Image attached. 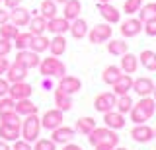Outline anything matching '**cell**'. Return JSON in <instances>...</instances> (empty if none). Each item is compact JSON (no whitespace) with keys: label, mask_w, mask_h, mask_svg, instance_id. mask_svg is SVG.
<instances>
[{"label":"cell","mask_w":156,"mask_h":150,"mask_svg":"<svg viewBox=\"0 0 156 150\" xmlns=\"http://www.w3.org/2000/svg\"><path fill=\"white\" fill-rule=\"evenodd\" d=\"M154 111H156V101H154V98L144 96V98H140L133 105V109L129 111V115H131V121H133L135 125H140V123H146V121L152 117Z\"/></svg>","instance_id":"6da1fadb"},{"label":"cell","mask_w":156,"mask_h":150,"mask_svg":"<svg viewBox=\"0 0 156 150\" xmlns=\"http://www.w3.org/2000/svg\"><path fill=\"white\" fill-rule=\"evenodd\" d=\"M88 142L92 146H109V148H115L119 144V137H117V131L109 129V127H96L88 134Z\"/></svg>","instance_id":"7a4b0ae2"},{"label":"cell","mask_w":156,"mask_h":150,"mask_svg":"<svg viewBox=\"0 0 156 150\" xmlns=\"http://www.w3.org/2000/svg\"><path fill=\"white\" fill-rule=\"evenodd\" d=\"M39 72L41 76H51V78H62L66 74V66L65 62H61L57 57H47L39 62Z\"/></svg>","instance_id":"3957f363"},{"label":"cell","mask_w":156,"mask_h":150,"mask_svg":"<svg viewBox=\"0 0 156 150\" xmlns=\"http://www.w3.org/2000/svg\"><path fill=\"white\" fill-rule=\"evenodd\" d=\"M39 131H41V117L37 115H27L22 119V138L27 142H35L39 138Z\"/></svg>","instance_id":"277c9868"},{"label":"cell","mask_w":156,"mask_h":150,"mask_svg":"<svg viewBox=\"0 0 156 150\" xmlns=\"http://www.w3.org/2000/svg\"><path fill=\"white\" fill-rule=\"evenodd\" d=\"M113 35V30L109 27V23H98L94 26L90 31H88V39L94 45H100V43H107Z\"/></svg>","instance_id":"5b68a950"},{"label":"cell","mask_w":156,"mask_h":150,"mask_svg":"<svg viewBox=\"0 0 156 150\" xmlns=\"http://www.w3.org/2000/svg\"><path fill=\"white\" fill-rule=\"evenodd\" d=\"M115 103H117V96L113 92H101L94 99V109L98 113H105V111L115 109Z\"/></svg>","instance_id":"8992f818"},{"label":"cell","mask_w":156,"mask_h":150,"mask_svg":"<svg viewBox=\"0 0 156 150\" xmlns=\"http://www.w3.org/2000/svg\"><path fill=\"white\" fill-rule=\"evenodd\" d=\"M62 121H65V117H62V111L53 107V109H47L45 113H43L41 117V127L47 129V131H53L57 129L58 125H62Z\"/></svg>","instance_id":"52a82bcc"},{"label":"cell","mask_w":156,"mask_h":150,"mask_svg":"<svg viewBox=\"0 0 156 150\" xmlns=\"http://www.w3.org/2000/svg\"><path fill=\"white\" fill-rule=\"evenodd\" d=\"M31 94H33V88L27 84L26 80L10 84V90H8V96H10V98H12L14 101H18V99H26V98H31Z\"/></svg>","instance_id":"ba28073f"},{"label":"cell","mask_w":156,"mask_h":150,"mask_svg":"<svg viewBox=\"0 0 156 150\" xmlns=\"http://www.w3.org/2000/svg\"><path fill=\"white\" fill-rule=\"evenodd\" d=\"M131 138H133L135 142H140V144L150 142V140L154 138V129L148 127V125H144V123L135 125V127L131 129Z\"/></svg>","instance_id":"9c48e42d"},{"label":"cell","mask_w":156,"mask_h":150,"mask_svg":"<svg viewBox=\"0 0 156 150\" xmlns=\"http://www.w3.org/2000/svg\"><path fill=\"white\" fill-rule=\"evenodd\" d=\"M76 129L72 127H65V125H58L57 129L51 131V140L55 144H66V142H72V137H74Z\"/></svg>","instance_id":"30bf717a"},{"label":"cell","mask_w":156,"mask_h":150,"mask_svg":"<svg viewBox=\"0 0 156 150\" xmlns=\"http://www.w3.org/2000/svg\"><path fill=\"white\" fill-rule=\"evenodd\" d=\"M16 62H20V65H23L26 68H37L39 62H41V59H39V55L35 51L31 49H23V51H18L16 55Z\"/></svg>","instance_id":"8fae6325"},{"label":"cell","mask_w":156,"mask_h":150,"mask_svg":"<svg viewBox=\"0 0 156 150\" xmlns=\"http://www.w3.org/2000/svg\"><path fill=\"white\" fill-rule=\"evenodd\" d=\"M61 92H65L68 96H74L76 92H80L82 88V82L80 78H76V76H62V78H58V86H57Z\"/></svg>","instance_id":"7c38bea8"},{"label":"cell","mask_w":156,"mask_h":150,"mask_svg":"<svg viewBox=\"0 0 156 150\" xmlns=\"http://www.w3.org/2000/svg\"><path fill=\"white\" fill-rule=\"evenodd\" d=\"M98 12L101 14V18L107 22V23H117L121 18V12L117 10L111 2H98Z\"/></svg>","instance_id":"4fadbf2b"},{"label":"cell","mask_w":156,"mask_h":150,"mask_svg":"<svg viewBox=\"0 0 156 150\" xmlns=\"http://www.w3.org/2000/svg\"><path fill=\"white\" fill-rule=\"evenodd\" d=\"M119 31H121L123 37H136L140 31H143V22H140L139 18H129V20H125L121 23Z\"/></svg>","instance_id":"5bb4252c"},{"label":"cell","mask_w":156,"mask_h":150,"mask_svg":"<svg viewBox=\"0 0 156 150\" xmlns=\"http://www.w3.org/2000/svg\"><path fill=\"white\" fill-rule=\"evenodd\" d=\"M104 125L113 131H119L125 127V117L123 113H119L117 109H111V111H105L104 113Z\"/></svg>","instance_id":"9a60e30c"},{"label":"cell","mask_w":156,"mask_h":150,"mask_svg":"<svg viewBox=\"0 0 156 150\" xmlns=\"http://www.w3.org/2000/svg\"><path fill=\"white\" fill-rule=\"evenodd\" d=\"M26 76H27V68L23 65H20V62H16V61H14L12 65L8 66V70H6V80L10 82V84L26 80Z\"/></svg>","instance_id":"2e32d148"},{"label":"cell","mask_w":156,"mask_h":150,"mask_svg":"<svg viewBox=\"0 0 156 150\" xmlns=\"http://www.w3.org/2000/svg\"><path fill=\"white\" fill-rule=\"evenodd\" d=\"M22 137V127L18 125H10V123H2L0 121V138L6 142H14Z\"/></svg>","instance_id":"e0dca14e"},{"label":"cell","mask_w":156,"mask_h":150,"mask_svg":"<svg viewBox=\"0 0 156 150\" xmlns=\"http://www.w3.org/2000/svg\"><path fill=\"white\" fill-rule=\"evenodd\" d=\"M29 20H31V14H29V10H26V8L22 6H16L10 10V22L16 23L18 27H26Z\"/></svg>","instance_id":"ac0fdd59"},{"label":"cell","mask_w":156,"mask_h":150,"mask_svg":"<svg viewBox=\"0 0 156 150\" xmlns=\"http://www.w3.org/2000/svg\"><path fill=\"white\" fill-rule=\"evenodd\" d=\"M70 30V22L66 20V18H51V20H47V31H51L53 35H62V33H66Z\"/></svg>","instance_id":"d6986e66"},{"label":"cell","mask_w":156,"mask_h":150,"mask_svg":"<svg viewBox=\"0 0 156 150\" xmlns=\"http://www.w3.org/2000/svg\"><path fill=\"white\" fill-rule=\"evenodd\" d=\"M133 90L136 96H140V98H144V96H150L154 90V82L150 78H146V76H140V78L133 80Z\"/></svg>","instance_id":"ffe728a7"},{"label":"cell","mask_w":156,"mask_h":150,"mask_svg":"<svg viewBox=\"0 0 156 150\" xmlns=\"http://www.w3.org/2000/svg\"><path fill=\"white\" fill-rule=\"evenodd\" d=\"M62 18H66L68 22L76 20V18H80V12H82V4L80 0H66L65 4H62Z\"/></svg>","instance_id":"44dd1931"},{"label":"cell","mask_w":156,"mask_h":150,"mask_svg":"<svg viewBox=\"0 0 156 150\" xmlns=\"http://www.w3.org/2000/svg\"><path fill=\"white\" fill-rule=\"evenodd\" d=\"M136 68H139V57L133 55V53L127 51L125 55H121V70L125 74H135Z\"/></svg>","instance_id":"7402d4cb"},{"label":"cell","mask_w":156,"mask_h":150,"mask_svg":"<svg viewBox=\"0 0 156 150\" xmlns=\"http://www.w3.org/2000/svg\"><path fill=\"white\" fill-rule=\"evenodd\" d=\"M37 111H39V107H37V105L33 103L29 98H26V99H18V101H16V113L20 115V117L37 115Z\"/></svg>","instance_id":"603a6c76"},{"label":"cell","mask_w":156,"mask_h":150,"mask_svg":"<svg viewBox=\"0 0 156 150\" xmlns=\"http://www.w3.org/2000/svg\"><path fill=\"white\" fill-rule=\"evenodd\" d=\"M133 90V76L131 74H121L119 80L113 84V94L115 96H123V94H129Z\"/></svg>","instance_id":"cb8c5ba5"},{"label":"cell","mask_w":156,"mask_h":150,"mask_svg":"<svg viewBox=\"0 0 156 150\" xmlns=\"http://www.w3.org/2000/svg\"><path fill=\"white\" fill-rule=\"evenodd\" d=\"M123 74V70H121V66H115V65H109L105 66L104 72H101V80H104V84H109L113 86L117 80H119V76Z\"/></svg>","instance_id":"d4e9b609"},{"label":"cell","mask_w":156,"mask_h":150,"mask_svg":"<svg viewBox=\"0 0 156 150\" xmlns=\"http://www.w3.org/2000/svg\"><path fill=\"white\" fill-rule=\"evenodd\" d=\"M27 27H29V31H31L33 35H43V33L47 31V20L41 16V14L31 16V20H29Z\"/></svg>","instance_id":"484cf974"},{"label":"cell","mask_w":156,"mask_h":150,"mask_svg":"<svg viewBox=\"0 0 156 150\" xmlns=\"http://www.w3.org/2000/svg\"><path fill=\"white\" fill-rule=\"evenodd\" d=\"M68 31L72 33L74 39H84V37L88 35V23L82 20V18H76V20L70 22V30Z\"/></svg>","instance_id":"4316f807"},{"label":"cell","mask_w":156,"mask_h":150,"mask_svg":"<svg viewBox=\"0 0 156 150\" xmlns=\"http://www.w3.org/2000/svg\"><path fill=\"white\" fill-rule=\"evenodd\" d=\"M55 107L57 109H61L62 113L68 109H72V96H68L65 94V92H61V90H55Z\"/></svg>","instance_id":"83f0119b"},{"label":"cell","mask_w":156,"mask_h":150,"mask_svg":"<svg viewBox=\"0 0 156 150\" xmlns=\"http://www.w3.org/2000/svg\"><path fill=\"white\" fill-rule=\"evenodd\" d=\"M49 51H51L53 57L65 55V51H66V39H65L62 35H55V37L51 39V43H49Z\"/></svg>","instance_id":"f1b7e54d"},{"label":"cell","mask_w":156,"mask_h":150,"mask_svg":"<svg viewBox=\"0 0 156 150\" xmlns=\"http://www.w3.org/2000/svg\"><path fill=\"white\" fill-rule=\"evenodd\" d=\"M107 51L109 55H115V57H121L129 51V45L123 41V39H109L107 41Z\"/></svg>","instance_id":"f546056e"},{"label":"cell","mask_w":156,"mask_h":150,"mask_svg":"<svg viewBox=\"0 0 156 150\" xmlns=\"http://www.w3.org/2000/svg\"><path fill=\"white\" fill-rule=\"evenodd\" d=\"M94 129H96V119L92 117H80L76 121V133L84 134V137H88Z\"/></svg>","instance_id":"4dcf8cb0"},{"label":"cell","mask_w":156,"mask_h":150,"mask_svg":"<svg viewBox=\"0 0 156 150\" xmlns=\"http://www.w3.org/2000/svg\"><path fill=\"white\" fill-rule=\"evenodd\" d=\"M33 33L31 31H20L18 35H16V39H14V47H16L18 51H23V49H29V45H31V41H33Z\"/></svg>","instance_id":"1f68e13d"},{"label":"cell","mask_w":156,"mask_h":150,"mask_svg":"<svg viewBox=\"0 0 156 150\" xmlns=\"http://www.w3.org/2000/svg\"><path fill=\"white\" fill-rule=\"evenodd\" d=\"M18 33H20V27L16 26V23H12V22H6V23L0 26V37H2V39L14 41Z\"/></svg>","instance_id":"d6a6232c"},{"label":"cell","mask_w":156,"mask_h":150,"mask_svg":"<svg viewBox=\"0 0 156 150\" xmlns=\"http://www.w3.org/2000/svg\"><path fill=\"white\" fill-rule=\"evenodd\" d=\"M139 62L144 66L146 70H156V53L154 51H143L139 55Z\"/></svg>","instance_id":"836d02e7"},{"label":"cell","mask_w":156,"mask_h":150,"mask_svg":"<svg viewBox=\"0 0 156 150\" xmlns=\"http://www.w3.org/2000/svg\"><path fill=\"white\" fill-rule=\"evenodd\" d=\"M49 43H51L49 37H45V35H35V37H33V41H31V45H29V49L35 51L37 55H41V53H45L49 49Z\"/></svg>","instance_id":"e575fe53"},{"label":"cell","mask_w":156,"mask_h":150,"mask_svg":"<svg viewBox=\"0 0 156 150\" xmlns=\"http://www.w3.org/2000/svg\"><path fill=\"white\" fill-rule=\"evenodd\" d=\"M133 98H131L129 94H123V96H117V103H115V109L119 111V113H129L131 109H133Z\"/></svg>","instance_id":"d590c367"},{"label":"cell","mask_w":156,"mask_h":150,"mask_svg":"<svg viewBox=\"0 0 156 150\" xmlns=\"http://www.w3.org/2000/svg\"><path fill=\"white\" fill-rule=\"evenodd\" d=\"M152 18H156V2H148V4H143L139 10V20L140 22H148L152 20Z\"/></svg>","instance_id":"8d00e7d4"},{"label":"cell","mask_w":156,"mask_h":150,"mask_svg":"<svg viewBox=\"0 0 156 150\" xmlns=\"http://www.w3.org/2000/svg\"><path fill=\"white\" fill-rule=\"evenodd\" d=\"M39 14H41L45 20H51V18H57V4L53 0H43L41 8H39Z\"/></svg>","instance_id":"74e56055"},{"label":"cell","mask_w":156,"mask_h":150,"mask_svg":"<svg viewBox=\"0 0 156 150\" xmlns=\"http://www.w3.org/2000/svg\"><path fill=\"white\" fill-rule=\"evenodd\" d=\"M12 111H16V101L10 98V96H4V98H0V117H4V115L12 113Z\"/></svg>","instance_id":"f35d334b"},{"label":"cell","mask_w":156,"mask_h":150,"mask_svg":"<svg viewBox=\"0 0 156 150\" xmlns=\"http://www.w3.org/2000/svg\"><path fill=\"white\" fill-rule=\"evenodd\" d=\"M33 150H57V144L51 138H37L33 142Z\"/></svg>","instance_id":"ab89813d"},{"label":"cell","mask_w":156,"mask_h":150,"mask_svg":"<svg viewBox=\"0 0 156 150\" xmlns=\"http://www.w3.org/2000/svg\"><path fill=\"white\" fill-rule=\"evenodd\" d=\"M140 6H143V0H125L123 4V12L129 14V16H133L135 12L140 10Z\"/></svg>","instance_id":"60d3db41"},{"label":"cell","mask_w":156,"mask_h":150,"mask_svg":"<svg viewBox=\"0 0 156 150\" xmlns=\"http://www.w3.org/2000/svg\"><path fill=\"white\" fill-rule=\"evenodd\" d=\"M0 121H2V123H10V125H18V127H22V117H20L16 111H12V113L0 117Z\"/></svg>","instance_id":"b9f144b4"},{"label":"cell","mask_w":156,"mask_h":150,"mask_svg":"<svg viewBox=\"0 0 156 150\" xmlns=\"http://www.w3.org/2000/svg\"><path fill=\"white\" fill-rule=\"evenodd\" d=\"M143 31L148 37H156V18H152V20H148V22L143 23Z\"/></svg>","instance_id":"7bdbcfd3"},{"label":"cell","mask_w":156,"mask_h":150,"mask_svg":"<svg viewBox=\"0 0 156 150\" xmlns=\"http://www.w3.org/2000/svg\"><path fill=\"white\" fill-rule=\"evenodd\" d=\"M12 47H14V43H12V41L2 39V37H0V57H6L8 53L12 51Z\"/></svg>","instance_id":"ee69618b"},{"label":"cell","mask_w":156,"mask_h":150,"mask_svg":"<svg viewBox=\"0 0 156 150\" xmlns=\"http://www.w3.org/2000/svg\"><path fill=\"white\" fill-rule=\"evenodd\" d=\"M12 150H33V146H31V142H27V140L18 138V140H14Z\"/></svg>","instance_id":"f6af8a7d"},{"label":"cell","mask_w":156,"mask_h":150,"mask_svg":"<svg viewBox=\"0 0 156 150\" xmlns=\"http://www.w3.org/2000/svg\"><path fill=\"white\" fill-rule=\"evenodd\" d=\"M8 90H10V82L6 78H0V98L8 96Z\"/></svg>","instance_id":"bcb514c9"},{"label":"cell","mask_w":156,"mask_h":150,"mask_svg":"<svg viewBox=\"0 0 156 150\" xmlns=\"http://www.w3.org/2000/svg\"><path fill=\"white\" fill-rule=\"evenodd\" d=\"M8 66H10V61H8V59H4V57H0V76L6 74Z\"/></svg>","instance_id":"7dc6e473"},{"label":"cell","mask_w":156,"mask_h":150,"mask_svg":"<svg viewBox=\"0 0 156 150\" xmlns=\"http://www.w3.org/2000/svg\"><path fill=\"white\" fill-rule=\"evenodd\" d=\"M2 2L8 10H12V8H16V6H22V0H2Z\"/></svg>","instance_id":"c3c4849f"},{"label":"cell","mask_w":156,"mask_h":150,"mask_svg":"<svg viewBox=\"0 0 156 150\" xmlns=\"http://www.w3.org/2000/svg\"><path fill=\"white\" fill-rule=\"evenodd\" d=\"M41 86H43L45 90H53V86H55V84H53V78H51V76H43Z\"/></svg>","instance_id":"681fc988"},{"label":"cell","mask_w":156,"mask_h":150,"mask_svg":"<svg viewBox=\"0 0 156 150\" xmlns=\"http://www.w3.org/2000/svg\"><path fill=\"white\" fill-rule=\"evenodd\" d=\"M6 22H10V12L4 10V8H0V26L6 23Z\"/></svg>","instance_id":"f907efd6"},{"label":"cell","mask_w":156,"mask_h":150,"mask_svg":"<svg viewBox=\"0 0 156 150\" xmlns=\"http://www.w3.org/2000/svg\"><path fill=\"white\" fill-rule=\"evenodd\" d=\"M62 150H82V146H78V144H74V142H66Z\"/></svg>","instance_id":"816d5d0a"},{"label":"cell","mask_w":156,"mask_h":150,"mask_svg":"<svg viewBox=\"0 0 156 150\" xmlns=\"http://www.w3.org/2000/svg\"><path fill=\"white\" fill-rule=\"evenodd\" d=\"M0 150H12V148H10V144L6 142V140L0 138Z\"/></svg>","instance_id":"f5cc1de1"},{"label":"cell","mask_w":156,"mask_h":150,"mask_svg":"<svg viewBox=\"0 0 156 150\" xmlns=\"http://www.w3.org/2000/svg\"><path fill=\"white\" fill-rule=\"evenodd\" d=\"M94 150H113V148H109V146H94Z\"/></svg>","instance_id":"db71d44e"},{"label":"cell","mask_w":156,"mask_h":150,"mask_svg":"<svg viewBox=\"0 0 156 150\" xmlns=\"http://www.w3.org/2000/svg\"><path fill=\"white\" fill-rule=\"evenodd\" d=\"M53 2H55V4H65L66 0H53Z\"/></svg>","instance_id":"11a10c76"},{"label":"cell","mask_w":156,"mask_h":150,"mask_svg":"<svg viewBox=\"0 0 156 150\" xmlns=\"http://www.w3.org/2000/svg\"><path fill=\"white\" fill-rule=\"evenodd\" d=\"M152 96H154V101H156V84H154V90H152Z\"/></svg>","instance_id":"9f6ffc18"},{"label":"cell","mask_w":156,"mask_h":150,"mask_svg":"<svg viewBox=\"0 0 156 150\" xmlns=\"http://www.w3.org/2000/svg\"><path fill=\"white\" fill-rule=\"evenodd\" d=\"M98 2H111V0H98Z\"/></svg>","instance_id":"6f0895ef"},{"label":"cell","mask_w":156,"mask_h":150,"mask_svg":"<svg viewBox=\"0 0 156 150\" xmlns=\"http://www.w3.org/2000/svg\"><path fill=\"white\" fill-rule=\"evenodd\" d=\"M113 150H127V148H113Z\"/></svg>","instance_id":"680465c9"},{"label":"cell","mask_w":156,"mask_h":150,"mask_svg":"<svg viewBox=\"0 0 156 150\" xmlns=\"http://www.w3.org/2000/svg\"><path fill=\"white\" fill-rule=\"evenodd\" d=\"M154 140H156V127H154Z\"/></svg>","instance_id":"91938a15"},{"label":"cell","mask_w":156,"mask_h":150,"mask_svg":"<svg viewBox=\"0 0 156 150\" xmlns=\"http://www.w3.org/2000/svg\"><path fill=\"white\" fill-rule=\"evenodd\" d=\"M0 4H2V0H0Z\"/></svg>","instance_id":"94428289"}]
</instances>
